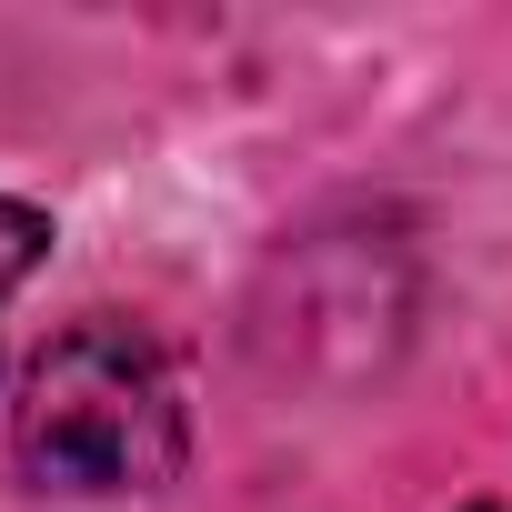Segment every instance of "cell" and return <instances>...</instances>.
Segmentation results:
<instances>
[{
	"instance_id": "1",
	"label": "cell",
	"mask_w": 512,
	"mask_h": 512,
	"mask_svg": "<svg viewBox=\"0 0 512 512\" xmlns=\"http://www.w3.org/2000/svg\"><path fill=\"white\" fill-rule=\"evenodd\" d=\"M11 442L41 492H161L181 472L171 362L131 322H81L31 362Z\"/></svg>"
},
{
	"instance_id": "2",
	"label": "cell",
	"mask_w": 512,
	"mask_h": 512,
	"mask_svg": "<svg viewBox=\"0 0 512 512\" xmlns=\"http://www.w3.org/2000/svg\"><path fill=\"white\" fill-rule=\"evenodd\" d=\"M41 251H51V221H41L31 201H0V302L41 272Z\"/></svg>"
}]
</instances>
